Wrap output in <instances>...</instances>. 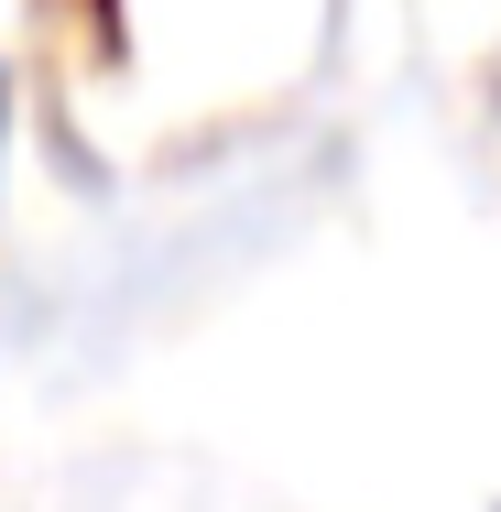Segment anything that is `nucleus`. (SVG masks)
Instances as JSON below:
<instances>
[{"mask_svg": "<svg viewBox=\"0 0 501 512\" xmlns=\"http://www.w3.org/2000/svg\"><path fill=\"white\" fill-rule=\"evenodd\" d=\"M0 153H11V77H0Z\"/></svg>", "mask_w": 501, "mask_h": 512, "instance_id": "1", "label": "nucleus"}]
</instances>
